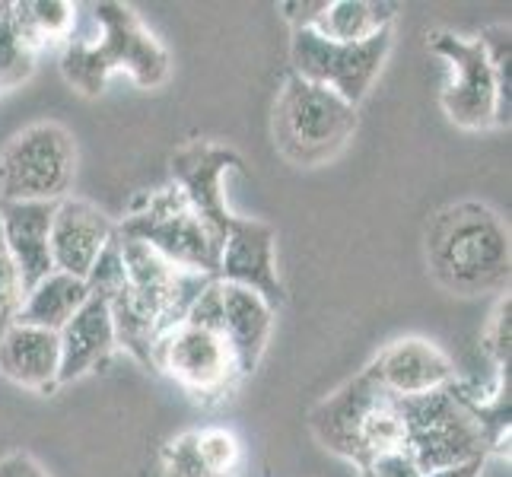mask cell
Masks as SVG:
<instances>
[{"instance_id":"1","label":"cell","mask_w":512,"mask_h":477,"mask_svg":"<svg viewBox=\"0 0 512 477\" xmlns=\"http://www.w3.org/2000/svg\"><path fill=\"white\" fill-rule=\"evenodd\" d=\"M427 271L452 296L509 293L512 236L497 207L484 201H455L436 210L423 236Z\"/></svg>"},{"instance_id":"2","label":"cell","mask_w":512,"mask_h":477,"mask_svg":"<svg viewBox=\"0 0 512 477\" xmlns=\"http://www.w3.org/2000/svg\"><path fill=\"white\" fill-rule=\"evenodd\" d=\"M93 20L99 35L70 39L61 51V74L80 96H102L112 74H128L140 90H156L169 80V51L131 4L102 0L93 4Z\"/></svg>"},{"instance_id":"3","label":"cell","mask_w":512,"mask_h":477,"mask_svg":"<svg viewBox=\"0 0 512 477\" xmlns=\"http://www.w3.org/2000/svg\"><path fill=\"white\" fill-rule=\"evenodd\" d=\"M360 128V112L325 86L287 74L274 99L271 137L277 153L299 169H319L338 159Z\"/></svg>"},{"instance_id":"4","label":"cell","mask_w":512,"mask_h":477,"mask_svg":"<svg viewBox=\"0 0 512 477\" xmlns=\"http://www.w3.org/2000/svg\"><path fill=\"white\" fill-rule=\"evenodd\" d=\"M77 179V144L58 121H35L0 150V201L58 204Z\"/></svg>"},{"instance_id":"5","label":"cell","mask_w":512,"mask_h":477,"mask_svg":"<svg viewBox=\"0 0 512 477\" xmlns=\"http://www.w3.org/2000/svg\"><path fill=\"white\" fill-rule=\"evenodd\" d=\"M115 226L121 239H137L150 245L156 255L172 261L175 268L217 277L223 245L194 217V210L188 207V201L175 185L147 191L144 198L134 201L131 214Z\"/></svg>"},{"instance_id":"6","label":"cell","mask_w":512,"mask_h":477,"mask_svg":"<svg viewBox=\"0 0 512 477\" xmlns=\"http://www.w3.org/2000/svg\"><path fill=\"white\" fill-rule=\"evenodd\" d=\"M395 29H385L366 42H334L325 39L315 29H293L290 35V74L325 86V90L338 93L353 109L376 86L382 67L392 55Z\"/></svg>"},{"instance_id":"7","label":"cell","mask_w":512,"mask_h":477,"mask_svg":"<svg viewBox=\"0 0 512 477\" xmlns=\"http://www.w3.org/2000/svg\"><path fill=\"white\" fill-rule=\"evenodd\" d=\"M401 414L404 433H408L404 452L423 474L490 455L481 423L455 395V382L443 392L401 401Z\"/></svg>"},{"instance_id":"8","label":"cell","mask_w":512,"mask_h":477,"mask_svg":"<svg viewBox=\"0 0 512 477\" xmlns=\"http://www.w3.org/2000/svg\"><path fill=\"white\" fill-rule=\"evenodd\" d=\"M153 373L169 376L179 388L201 401L214 404L229 398L239 388L242 376L236 369L223 331L179 322L156 338L153 347Z\"/></svg>"},{"instance_id":"9","label":"cell","mask_w":512,"mask_h":477,"mask_svg":"<svg viewBox=\"0 0 512 477\" xmlns=\"http://www.w3.org/2000/svg\"><path fill=\"white\" fill-rule=\"evenodd\" d=\"M430 51L446 64V83L439 93L446 118L462 131H490L500 128L497 112V83L487 61V51L478 35H458L449 29L430 32Z\"/></svg>"},{"instance_id":"10","label":"cell","mask_w":512,"mask_h":477,"mask_svg":"<svg viewBox=\"0 0 512 477\" xmlns=\"http://www.w3.org/2000/svg\"><path fill=\"white\" fill-rule=\"evenodd\" d=\"M169 169H172V185L182 191V198L194 210V217L223 245L229 220H233V210L226 204L223 179L226 172L245 169L242 156L233 147L217 144V140H188V144H182L172 153Z\"/></svg>"},{"instance_id":"11","label":"cell","mask_w":512,"mask_h":477,"mask_svg":"<svg viewBox=\"0 0 512 477\" xmlns=\"http://www.w3.org/2000/svg\"><path fill=\"white\" fill-rule=\"evenodd\" d=\"M217 280L264 296L274 309L287 303V287L277 271V229L264 220L233 214L220 249Z\"/></svg>"},{"instance_id":"12","label":"cell","mask_w":512,"mask_h":477,"mask_svg":"<svg viewBox=\"0 0 512 477\" xmlns=\"http://www.w3.org/2000/svg\"><path fill=\"white\" fill-rule=\"evenodd\" d=\"M366 373L373 376V382L385 395L398 401L443 392V388L458 382L452 357L427 338H398L385 344L366 363Z\"/></svg>"},{"instance_id":"13","label":"cell","mask_w":512,"mask_h":477,"mask_svg":"<svg viewBox=\"0 0 512 477\" xmlns=\"http://www.w3.org/2000/svg\"><path fill=\"white\" fill-rule=\"evenodd\" d=\"M385 398L373 376L360 369L357 376L347 379L341 388H334L328 398L312 404L309 430L325 452L344 458V462L360 465V433L366 417L373 414L376 404Z\"/></svg>"},{"instance_id":"14","label":"cell","mask_w":512,"mask_h":477,"mask_svg":"<svg viewBox=\"0 0 512 477\" xmlns=\"http://www.w3.org/2000/svg\"><path fill=\"white\" fill-rule=\"evenodd\" d=\"M115 233V220L102 207L86 198H77V194H67L64 201L55 204V214H51V268L86 280V274L93 271L96 258L112 242Z\"/></svg>"},{"instance_id":"15","label":"cell","mask_w":512,"mask_h":477,"mask_svg":"<svg viewBox=\"0 0 512 477\" xmlns=\"http://www.w3.org/2000/svg\"><path fill=\"white\" fill-rule=\"evenodd\" d=\"M220 299H223V338L233 350V360L242 382L255 376V369L264 360V350L271 344L274 334V318L277 309L268 303L264 296L245 290V287H233L220 280Z\"/></svg>"},{"instance_id":"16","label":"cell","mask_w":512,"mask_h":477,"mask_svg":"<svg viewBox=\"0 0 512 477\" xmlns=\"http://www.w3.org/2000/svg\"><path fill=\"white\" fill-rule=\"evenodd\" d=\"M61 344L55 331L13 322L0 331V376L20 388L51 395L58 385Z\"/></svg>"},{"instance_id":"17","label":"cell","mask_w":512,"mask_h":477,"mask_svg":"<svg viewBox=\"0 0 512 477\" xmlns=\"http://www.w3.org/2000/svg\"><path fill=\"white\" fill-rule=\"evenodd\" d=\"M51 214L55 204H13L0 201V226H4V245L20 274L23 293L32 290L51 271Z\"/></svg>"},{"instance_id":"18","label":"cell","mask_w":512,"mask_h":477,"mask_svg":"<svg viewBox=\"0 0 512 477\" xmlns=\"http://www.w3.org/2000/svg\"><path fill=\"white\" fill-rule=\"evenodd\" d=\"M58 344H61L58 385H70L83 376H90L93 369L105 366L112 353L118 350L109 306H105L99 296H90L86 306L58 331Z\"/></svg>"},{"instance_id":"19","label":"cell","mask_w":512,"mask_h":477,"mask_svg":"<svg viewBox=\"0 0 512 477\" xmlns=\"http://www.w3.org/2000/svg\"><path fill=\"white\" fill-rule=\"evenodd\" d=\"M86 299H90V290H86L83 280L61 274V271H51L45 280H39L32 290L23 293L16 322L58 334L70 318L86 306Z\"/></svg>"},{"instance_id":"20","label":"cell","mask_w":512,"mask_h":477,"mask_svg":"<svg viewBox=\"0 0 512 477\" xmlns=\"http://www.w3.org/2000/svg\"><path fill=\"white\" fill-rule=\"evenodd\" d=\"M395 16L398 4L388 0H325V10L312 29L334 42H366L392 29Z\"/></svg>"},{"instance_id":"21","label":"cell","mask_w":512,"mask_h":477,"mask_svg":"<svg viewBox=\"0 0 512 477\" xmlns=\"http://www.w3.org/2000/svg\"><path fill=\"white\" fill-rule=\"evenodd\" d=\"M10 13L16 29L35 51L48 45H67L74 39L77 4H67V0H16V4H10Z\"/></svg>"},{"instance_id":"22","label":"cell","mask_w":512,"mask_h":477,"mask_svg":"<svg viewBox=\"0 0 512 477\" xmlns=\"http://www.w3.org/2000/svg\"><path fill=\"white\" fill-rule=\"evenodd\" d=\"M105 306H109V318L115 328V347L131 353L144 369H153V347H156V338H160V334H156L153 318L134 303L128 284L121 287Z\"/></svg>"},{"instance_id":"23","label":"cell","mask_w":512,"mask_h":477,"mask_svg":"<svg viewBox=\"0 0 512 477\" xmlns=\"http://www.w3.org/2000/svg\"><path fill=\"white\" fill-rule=\"evenodd\" d=\"M35 61H39V51L16 29L10 4H0V93L23 86L35 74Z\"/></svg>"},{"instance_id":"24","label":"cell","mask_w":512,"mask_h":477,"mask_svg":"<svg viewBox=\"0 0 512 477\" xmlns=\"http://www.w3.org/2000/svg\"><path fill=\"white\" fill-rule=\"evenodd\" d=\"M478 42L487 51V61L493 70V83H497V112H500V128H509L512 115V29L509 23H493L484 26Z\"/></svg>"},{"instance_id":"25","label":"cell","mask_w":512,"mask_h":477,"mask_svg":"<svg viewBox=\"0 0 512 477\" xmlns=\"http://www.w3.org/2000/svg\"><path fill=\"white\" fill-rule=\"evenodd\" d=\"M198 433V452L204 458L207 471L214 477H236L242 468V443L233 430L226 427H204V430H194Z\"/></svg>"},{"instance_id":"26","label":"cell","mask_w":512,"mask_h":477,"mask_svg":"<svg viewBox=\"0 0 512 477\" xmlns=\"http://www.w3.org/2000/svg\"><path fill=\"white\" fill-rule=\"evenodd\" d=\"M118 229V226H115ZM86 290H90V296H99L102 303H109V299L128 284V274H125V258H121V239L118 233L112 236V242L105 245L102 255L96 258L93 271L86 274Z\"/></svg>"},{"instance_id":"27","label":"cell","mask_w":512,"mask_h":477,"mask_svg":"<svg viewBox=\"0 0 512 477\" xmlns=\"http://www.w3.org/2000/svg\"><path fill=\"white\" fill-rule=\"evenodd\" d=\"M160 462L166 477H214L198 452V433L194 430L172 436L160 452Z\"/></svg>"},{"instance_id":"28","label":"cell","mask_w":512,"mask_h":477,"mask_svg":"<svg viewBox=\"0 0 512 477\" xmlns=\"http://www.w3.org/2000/svg\"><path fill=\"white\" fill-rule=\"evenodd\" d=\"M509 293L497 296V306H493L484 334H481V347L487 353V360L493 366V373H509Z\"/></svg>"},{"instance_id":"29","label":"cell","mask_w":512,"mask_h":477,"mask_svg":"<svg viewBox=\"0 0 512 477\" xmlns=\"http://www.w3.org/2000/svg\"><path fill=\"white\" fill-rule=\"evenodd\" d=\"M23 303V284L20 274H16L13 261L7 252H0V331L16 322V312Z\"/></svg>"},{"instance_id":"30","label":"cell","mask_w":512,"mask_h":477,"mask_svg":"<svg viewBox=\"0 0 512 477\" xmlns=\"http://www.w3.org/2000/svg\"><path fill=\"white\" fill-rule=\"evenodd\" d=\"M360 477H423L408 452H388L360 468Z\"/></svg>"},{"instance_id":"31","label":"cell","mask_w":512,"mask_h":477,"mask_svg":"<svg viewBox=\"0 0 512 477\" xmlns=\"http://www.w3.org/2000/svg\"><path fill=\"white\" fill-rule=\"evenodd\" d=\"M277 10L290 23V29H312L325 10V0H280Z\"/></svg>"},{"instance_id":"32","label":"cell","mask_w":512,"mask_h":477,"mask_svg":"<svg viewBox=\"0 0 512 477\" xmlns=\"http://www.w3.org/2000/svg\"><path fill=\"white\" fill-rule=\"evenodd\" d=\"M0 477H48V471L29 452H7L0 458Z\"/></svg>"},{"instance_id":"33","label":"cell","mask_w":512,"mask_h":477,"mask_svg":"<svg viewBox=\"0 0 512 477\" xmlns=\"http://www.w3.org/2000/svg\"><path fill=\"white\" fill-rule=\"evenodd\" d=\"M487 458H471V462L452 465V468H439V471H427L423 477H481L484 474Z\"/></svg>"}]
</instances>
